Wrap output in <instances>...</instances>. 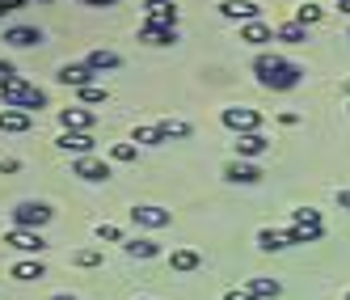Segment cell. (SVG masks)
Wrapping results in <instances>:
<instances>
[{
    "mask_svg": "<svg viewBox=\"0 0 350 300\" xmlns=\"http://www.w3.org/2000/svg\"><path fill=\"white\" fill-rule=\"evenodd\" d=\"M219 123L228 132H237V136H245V132H262V114L258 110H249V106H228L219 114Z\"/></svg>",
    "mask_w": 350,
    "mask_h": 300,
    "instance_id": "4",
    "label": "cell"
},
{
    "mask_svg": "<svg viewBox=\"0 0 350 300\" xmlns=\"http://www.w3.org/2000/svg\"><path fill=\"white\" fill-rule=\"evenodd\" d=\"M325 237V224L321 229H291V245H317Z\"/></svg>",
    "mask_w": 350,
    "mask_h": 300,
    "instance_id": "31",
    "label": "cell"
},
{
    "mask_svg": "<svg viewBox=\"0 0 350 300\" xmlns=\"http://www.w3.org/2000/svg\"><path fill=\"white\" fill-rule=\"evenodd\" d=\"M97 241H110V245H122V229H118V224H97Z\"/></svg>",
    "mask_w": 350,
    "mask_h": 300,
    "instance_id": "33",
    "label": "cell"
},
{
    "mask_svg": "<svg viewBox=\"0 0 350 300\" xmlns=\"http://www.w3.org/2000/svg\"><path fill=\"white\" fill-rule=\"evenodd\" d=\"M224 178L237 182V186H254V182H262V173H258V165H249V161H228V165H224Z\"/></svg>",
    "mask_w": 350,
    "mask_h": 300,
    "instance_id": "13",
    "label": "cell"
},
{
    "mask_svg": "<svg viewBox=\"0 0 350 300\" xmlns=\"http://www.w3.org/2000/svg\"><path fill=\"white\" fill-rule=\"evenodd\" d=\"M17 5H30V0H17Z\"/></svg>",
    "mask_w": 350,
    "mask_h": 300,
    "instance_id": "44",
    "label": "cell"
},
{
    "mask_svg": "<svg viewBox=\"0 0 350 300\" xmlns=\"http://www.w3.org/2000/svg\"><path fill=\"white\" fill-rule=\"evenodd\" d=\"M139 38L152 42V47H169V42H178V26H152V21H144Z\"/></svg>",
    "mask_w": 350,
    "mask_h": 300,
    "instance_id": "17",
    "label": "cell"
},
{
    "mask_svg": "<svg viewBox=\"0 0 350 300\" xmlns=\"http://www.w3.org/2000/svg\"><path fill=\"white\" fill-rule=\"evenodd\" d=\"M17 169H21V165H17L13 157H5V161H0V173H17Z\"/></svg>",
    "mask_w": 350,
    "mask_h": 300,
    "instance_id": "40",
    "label": "cell"
},
{
    "mask_svg": "<svg viewBox=\"0 0 350 300\" xmlns=\"http://www.w3.org/2000/svg\"><path fill=\"white\" fill-rule=\"evenodd\" d=\"M274 42H308V26H299V21L274 26Z\"/></svg>",
    "mask_w": 350,
    "mask_h": 300,
    "instance_id": "24",
    "label": "cell"
},
{
    "mask_svg": "<svg viewBox=\"0 0 350 300\" xmlns=\"http://www.w3.org/2000/svg\"><path fill=\"white\" fill-rule=\"evenodd\" d=\"M5 245H13V249H21V254H42L46 249V241H42V233H34V229H9L5 233Z\"/></svg>",
    "mask_w": 350,
    "mask_h": 300,
    "instance_id": "9",
    "label": "cell"
},
{
    "mask_svg": "<svg viewBox=\"0 0 350 300\" xmlns=\"http://www.w3.org/2000/svg\"><path fill=\"white\" fill-rule=\"evenodd\" d=\"M106 157L118 161V165H131V161L139 157V144H131V140H127V144H110V148H106Z\"/></svg>",
    "mask_w": 350,
    "mask_h": 300,
    "instance_id": "28",
    "label": "cell"
},
{
    "mask_svg": "<svg viewBox=\"0 0 350 300\" xmlns=\"http://www.w3.org/2000/svg\"><path fill=\"white\" fill-rule=\"evenodd\" d=\"M258 245L270 249V254H274V249H287L291 245V229H262L258 233Z\"/></svg>",
    "mask_w": 350,
    "mask_h": 300,
    "instance_id": "22",
    "label": "cell"
},
{
    "mask_svg": "<svg viewBox=\"0 0 350 300\" xmlns=\"http://www.w3.org/2000/svg\"><path fill=\"white\" fill-rule=\"evenodd\" d=\"M152 26H178V5L173 0H148V17Z\"/></svg>",
    "mask_w": 350,
    "mask_h": 300,
    "instance_id": "14",
    "label": "cell"
},
{
    "mask_svg": "<svg viewBox=\"0 0 350 300\" xmlns=\"http://www.w3.org/2000/svg\"><path fill=\"white\" fill-rule=\"evenodd\" d=\"M93 123H97V114H93L89 106H81V102L68 106V110H59V127H64V132H89Z\"/></svg>",
    "mask_w": 350,
    "mask_h": 300,
    "instance_id": "11",
    "label": "cell"
},
{
    "mask_svg": "<svg viewBox=\"0 0 350 300\" xmlns=\"http://www.w3.org/2000/svg\"><path fill=\"white\" fill-rule=\"evenodd\" d=\"M42 5H51V0H42Z\"/></svg>",
    "mask_w": 350,
    "mask_h": 300,
    "instance_id": "47",
    "label": "cell"
},
{
    "mask_svg": "<svg viewBox=\"0 0 350 300\" xmlns=\"http://www.w3.org/2000/svg\"><path fill=\"white\" fill-rule=\"evenodd\" d=\"M85 64L97 72V77H102V72H110V68H118V64H122V55H118V51H110V47H97V51H89V55H85Z\"/></svg>",
    "mask_w": 350,
    "mask_h": 300,
    "instance_id": "18",
    "label": "cell"
},
{
    "mask_svg": "<svg viewBox=\"0 0 350 300\" xmlns=\"http://www.w3.org/2000/svg\"><path fill=\"white\" fill-rule=\"evenodd\" d=\"M346 93H350V81H346Z\"/></svg>",
    "mask_w": 350,
    "mask_h": 300,
    "instance_id": "45",
    "label": "cell"
},
{
    "mask_svg": "<svg viewBox=\"0 0 350 300\" xmlns=\"http://www.w3.org/2000/svg\"><path fill=\"white\" fill-rule=\"evenodd\" d=\"M55 144L64 148V153H68V157H93V148H97L89 132H64V136H59Z\"/></svg>",
    "mask_w": 350,
    "mask_h": 300,
    "instance_id": "12",
    "label": "cell"
},
{
    "mask_svg": "<svg viewBox=\"0 0 350 300\" xmlns=\"http://www.w3.org/2000/svg\"><path fill=\"white\" fill-rule=\"evenodd\" d=\"M55 81L68 85V89H89V85H97V72H93L89 64H64V68L55 72Z\"/></svg>",
    "mask_w": 350,
    "mask_h": 300,
    "instance_id": "7",
    "label": "cell"
},
{
    "mask_svg": "<svg viewBox=\"0 0 350 300\" xmlns=\"http://www.w3.org/2000/svg\"><path fill=\"white\" fill-rule=\"evenodd\" d=\"M72 262H77V266H97V262H102V249H77Z\"/></svg>",
    "mask_w": 350,
    "mask_h": 300,
    "instance_id": "34",
    "label": "cell"
},
{
    "mask_svg": "<svg viewBox=\"0 0 350 300\" xmlns=\"http://www.w3.org/2000/svg\"><path fill=\"white\" fill-rule=\"evenodd\" d=\"M279 123H283V127H295V123H299V114H291V110H283V114H279Z\"/></svg>",
    "mask_w": 350,
    "mask_h": 300,
    "instance_id": "39",
    "label": "cell"
},
{
    "mask_svg": "<svg viewBox=\"0 0 350 300\" xmlns=\"http://www.w3.org/2000/svg\"><path fill=\"white\" fill-rule=\"evenodd\" d=\"M157 127H161V136H165V140H190V132H194L186 118H161Z\"/></svg>",
    "mask_w": 350,
    "mask_h": 300,
    "instance_id": "23",
    "label": "cell"
},
{
    "mask_svg": "<svg viewBox=\"0 0 350 300\" xmlns=\"http://www.w3.org/2000/svg\"><path fill=\"white\" fill-rule=\"evenodd\" d=\"M122 249H127V254H131V258H144V262L161 254V245H157L152 237H131V241H122Z\"/></svg>",
    "mask_w": 350,
    "mask_h": 300,
    "instance_id": "21",
    "label": "cell"
},
{
    "mask_svg": "<svg viewBox=\"0 0 350 300\" xmlns=\"http://www.w3.org/2000/svg\"><path fill=\"white\" fill-rule=\"evenodd\" d=\"M338 208H342V212H350V186H342V190H338Z\"/></svg>",
    "mask_w": 350,
    "mask_h": 300,
    "instance_id": "38",
    "label": "cell"
},
{
    "mask_svg": "<svg viewBox=\"0 0 350 300\" xmlns=\"http://www.w3.org/2000/svg\"><path fill=\"white\" fill-rule=\"evenodd\" d=\"M131 220L139 224V229H169V224H173V216L165 208H157V203H135Z\"/></svg>",
    "mask_w": 350,
    "mask_h": 300,
    "instance_id": "8",
    "label": "cell"
},
{
    "mask_svg": "<svg viewBox=\"0 0 350 300\" xmlns=\"http://www.w3.org/2000/svg\"><path fill=\"white\" fill-rule=\"evenodd\" d=\"M81 97V106H97V102H106V85H89V89H77Z\"/></svg>",
    "mask_w": 350,
    "mask_h": 300,
    "instance_id": "32",
    "label": "cell"
},
{
    "mask_svg": "<svg viewBox=\"0 0 350 300\" xmlns=\"http://www.w3.org/2000/svg\"><path fill=\"white\" fill-rule=\"evenodd\" d=\"M321 17H325V9H321V5H312V0H308V5H299V9H295V21H299V26H317Z\"/></svg>",
    "mask_w": 350,
    "mask_h": 300,
    "instance_id": "30",
    "label": "cell"
},
{
    "mask_svg": "<svg viewBox=\"0 0 350 300\" xmlns=\"http://www.w3.org/2000/svg\"><path fill=\"white\" fill-rule=\"evenodd\" d=\"M219 17H228V21H262V5L258 0H219Z\"/></svg>",
    "mask_w": 350,
    "mask_h": 300,
    "instance_id": "6",
    "label": "cell"
},
{
    "mask_svg": "<svg viewBox=\"0 0 350 300\" xmlns=\"http://www.w3.org/2000/svg\"><path fill=\"white\" fill-rule=\"evenodd\" d=\"M9 220H13V229H42L46 220H51V208L46 203H38V199H21V203L9 212Z\"/></svg>",
    "mask_w": 350,
    "mask_h": 300,
    "instance_id": "3",
    "label": "cell"
},
{
    "mask_svg": "<svg viewBox=\"0 0 350 300\" xmlns=\"http://www.w3.org/2000/svg\"><path fill=\"white\" fill-rule=\"evenodd\" d=\"M270 148V140L262 136V132H245V136H237L232 140V153H237V161H254V157H262Z\"/></svg>",
    "mask_w": 350,
    "mask_h": 300,
    "instance_id": "10",
    "label": "cell"
},
{
    "mask_svg": "<svg viewBox=\"0 0 350 300\" xmlns=\"http://www.w3.org/2000/svg\"><path fill=\"white\" fill-rule=\"evenodd\" d=\"M72 173H77V178H85V182H110V178H114L106 157H77V161H72Z\"/></svg>",
    "mask_w": 350,
    "mask_h": 300,
    "instance_id": "5",
    "label": "cell"
},
{
    "mask_svg": "<svg viewBox=\"0 0 350 300\" xmlns=\"http://www.w3.org/2000/svg\"><path fill=\"white\" fill-rule=\"evenodd\" d=\"M131 144H165V136H161V127H157V123H152V127H148V123H144V127H135L131 132Z\"/></svg>",
    "mask_w": 350,
    "mask_h": 300,
    "instance_id": "29",
    "label": "cell"
},
{
    "mask_svg": "<svg viewBox=\"0 0 350 300\" xmlns=\"http://www.w3.org/2000/svg\"><path fill=\"white\" fill-rule=\"evenodd\" d=\"M51 300H77V296H51Z\"/></svg>",
    "mask_w": 350,
    "mask_h": 300,
    "instance_id": "43",
    "label": "cell"
},
{
    "mask_svg": "<svg viewBox=\"0 0 350 300\" xmlns=\"http://www.w3.org/2000/svg\"><path fill=\"white\" fill-rule=\"evenodd\" d=\"M241 42H249V47L274 42V26H266V21H245V26H241Z\"/></svg>",
    "mask_w": 350,
    "mask_h": 300,
    "instance_id": "19",
    "label": "cell"
},
{
    "mask_svg": "<svg viewBox=\"0 0 350 300\" xmlns=\"http://www.w3.org/2000/svg\"><path fill=\"white\" fill-rule=\"evenodd\" d=\"M13 9H21L17 0H0V17H5V13H13Z\"/></svg>",
    "mask_w": 350,
    "mask_h": 300,
    "instance_id": "41",
    "label": "cell"
},
{
    "mask_svg": "<svg viewBox=\"0 0 350 300\" xmlns=\"http://www.w3.org/2000/svg\"><path fill=\"white\" fill-rule=\"evenodd\" d=\"M9 275L17 284H34V279H46V266H42V258H21L9 266Z\"/></svg>",
    "mask_w": 350,
    "mask_h": 300,
    "instance_id": "15",
    "label": "cell"
},
{
    "mask_svg": "<svg viewBox=\"0 0 350 300\" xmlns=\"http://www.w3.org/2000/svg\"><path fill=\"white\" fill-rule=\"evenodd\" d=\"M346 300H350V296H346Z\"/></svg>",
    "mask_w": 350,
    "mask_h": 300,
    "instance_id": "48",
    "label": "cell"
},
{
    "mask_svg": "<svg viewBox=\"0 0 350 300\" xmlns=\"http://www.w3.org/2000/svg\"><path fill=\"white\" fill-rule=\"evenodd\" d=\"M224 300H258V296H254V292H249V288L241 284V288H228V292H224Z\"/></svg>",
    "mask_w": 350,
    "mask_h": 300,
    "instance_id": "35",
    "label": "cell"
},
{
    "mask_svg": "<svg viewBox=\"0 0 350 300\" xmlns=\"http://www.w3.org/2000/svg\"><path fill=\"white\" fill-rule=\"evenodd\" d=\"M17 77V72H13V64L9 60H0V85H5V81H13Z\"/></svg>",
    "mask_w": 350,
    "mask_h": 300,
    "instance_id": "36",
    "label": "cell"
},
{
    "mask_svg": "<svg viewBox=\"0 0 350 300\" xmlns=\"http://www.w3.org/2000/svg\"><path fill=\"white\" fill-rule=\"evenodd\" d=\"M245 288L254 292L258 300H274V296H283V284H279V279H249Z\"/></svg>",
    "mask_w": 350,
    "mask_h": 300,
    "instance_id": "25",
    "label": "cell"
},
{
    "mask_svg": "<svg viewBox=\"0 0 350 300\" xmlns=\"http://www.w3.org/2000/svg\"><path fill=\"white\" fill-rule=\"evenodd\" d=\"M34 127V114L30 110H13V106H5V110H0V132H30Z\"/></svg>",
    "mask_w": 350,
    "mask_h": 300,
    "instance_id": "16",
    "label": "cell"
},
{
    "mask_svg": "<svg viewBox=\"0 0 350 300\" xmlns=\"http://www.w3.org/2000/svg\"><path fill=\"white\" fill-rule=\"evenodd\" d=\"M81 5H89V9H114L118 0H81Z\"/></svg>",
    "mask_w": 350,
    "mask_h": 300,
    "instance_id": "37",
    "label": "cell"
},
{
    "mask_svg": "<svg viewBox=\"0 0 350 300\" xmlns=\"http://www.w3.org/2000/svg\"><path fill=\"white\" fill-rule=\"evenodd\" d=\"M254 77H258V85H262V89L287 93V89H295V85H299V77H304V68H299V64H291V60H283V55H270V51H262V55L254 60Z\"/></svg>",
    "mask_w": 350,
    "mask_h": 300,
    "instance_id": "1",
    "label": "cell"
},
{
    "mask_svg": "<svg viewBox=\"0 0 350 300\" xmlns=\"http://www.w3.org/2000/svg\"><path fill=\"white\" fill-rule=\"evenodd\" d=\"M198 262H203V258H198V249H173V254H169L173 271H198Z\"/></svg>",
    "mask_w": 350,
    "mask_h": 300,
    "instance_id": "27",
    "label": "cell"
},
{
    "mask_svg": "<svg viewBox=\"0 0 350 300\" xmlns=\"http://www.w3.org/2000/svg\"><path fill=\"white\" fill-rule=\"evenodd\" d=\"M338 9H342V13H346V17H350V0H338Z\"/></svg>",
    "mask_w": 350,
    "mask_h": 300,
    "instance_id": "42",
    "label": "cell"
},
{
    "mask_svg": "<svg viewBox=\"0 0 350 300\" xmlns=\"http://www.w3.org/2000/svg\"><path fill=\"white\" fill-rule=\"evenodd\" d=\"M5 42H13V47H38L42 42V30L38 26H9L5 30Z\"/></svg>",
    "mask_w": 350,
    "mask_h": 300,
    "instance_id": "20",
    "label": "cell"
},
{
    "mask_svg": "<svg viewBox=\"0 0 350 300\" xmlns=\"http://www.w3.org/2000/svg\"><path fill=\"white\" fill-rule=\"evenodd\" d=\"M0 102L13 106V110H42V106H46V93H42L38 85H30V81L13 77V81L0 85Z\"/></svg>",
    "mask_w": 350,
    "mask_h": 300,
    "instance_id": "2",
    "label": "cell"
},
{
    "mask_svg": "<svg viewBox=\"0 0 350 300\" xmlns=\"http://www.w3.org/2000/svg\"><path fill=\"white\" fill-rule=\"evenodd\" d=\"M321 224H325V220H321L317 208H295V212H291V229H321Z\"/></svg>",
    "mask_w": 350,
    "mask_h": 300,
    "instance_id": "26",
    "label": "cell"
},
{
    "mask_svg": "<svg viewBox=\"0 0 350 300\" xmlns=\"http://www.w3.org/2000/svg\"><path fill=\"white\" fill-rule=\"evenodd\" d=\"M135 300H148V296H135Z\"/></svg>",
    "mask_w": 350,
    "mask_h": 300,
    "instance_id": "46",
    "label": "cell"
}]
</instances>
